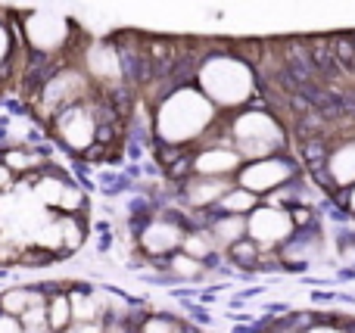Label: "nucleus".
<instances>
[{"label":"nucleus","mask_w":355,"mask_h":333,"mask_svg":"<svg viewBox=\"0 0 355 333\" xmlns=\"http://www.w3.org/2000/svg\"><path fill=\"white\" fill-rule=\"evenodd\" d=\"M212 118V103L193 91H181L162 106L159 131L166 141H190L196 137Z\"/></svg>","instance_id":"f257e3e1"},{"label":"nucleus","mask_w":355,"mask_h":333,"mask_svg":"<svg viewBox=\"0 0 355 333\" xmlns=\"http://www.w3.org/2000/svg\"><path fill=\"white\" fill-rule=\"evenodd\" d=\"M202 87L209 91L212 100L234 106L250 97L252 78L243 62L231 60V56H218V60H209L206 66H202Z\"/></svg>","instance_id":"f03ea898"},{"label":"nucleus","mask_w":355,"mask_h":333,"mask_svg":"<svg viewBox=\"0 0 355 333\" xmlns=\"http://www.w3.org/2000/svg\"><path fill=\"white\" fill-rule=\"evenodd\" d=\"M234 134H237L240 153L250 156V159L252 156L262 159V156H268L271 150L281 143V131H277V125L271 122L265 112H246V116L234 125Z\"/></svg>","instance_id":"7ed1b4c3"},{"label":"nucleus","mask_w":355,"mask_h":333,"mask_svg":"<svg viewBox=\"0 0 355 333\" xmlns=\"http://www.w3.org/2000/svg\"><path fill=\"white\" fill-rule=\"evenodd\" d=\"M25 31H28V41L35 44V47L53 50V47H60V44L66 41V19H62L60 12L41 10V12H35V16L28 19Z\"/></svg>","instance_id":"20e7f679"},{"label":"nucleus","mask_w":355,"mask_h":333,"mask_svg":"<svg viewBox=\"0 0 355 333\" xmlns=\"http://www.w3.org/2000/svg\"><path fill=\"white\" fill-rule=\"evenodd\" d=\"M290 174H293V172H290L287 162H281V159H259V162H252L243 174H240V184H243L246 190H252V193H262V190H271V187L284 184Z\"/></svg>","instance_id":"39448f33"},{"label":"nucleus","mask_w":355,"mask_h":333,"mask_svg":"<svg viewBox=\"0 0 355 333\" xmlns=\"http://www.w3.org/2000/svg\"><path fill=\"white\" fill-rule=\"evenodd\" d=\"M290 228H293V222H290V215L281 209H256L252 218L246 222V231H250L259 243L284 240V237L290 234Z\"/></svg>","instance_id":"423d86ee"},{"label":"nucleus","mask_w":355,"mask_h":333,"mask_svg":"<svg viewBox=\"0 0 355 333\" xmlns=\"http://www.w3.org/2000/svg\"><path fill=\"white\" fill-rule=\"evenodd\" d=\"M60 134H62V141H66L72 150H85L87 143L94 141V122H91V116H87L85 109H72L69 116H62Z\"/></svg>","instance_id":"0eeeda50"},{"label":"nucleus","mask_w":355,"mask_h":333,"mask_svg":"<svg viewBox=\"0 0 355 333\" xmlns=\"http://www.w3.org/2000/svg\"><path fill=\"white\" fill-rule=\"evenodd\" d=\"M181 243V228L168 222H156L144 231V249L147 253H172Z\"/></svg>","instance_id":"6e6552de"},{"label":"nucleus","mask_w":355,"mask_h":333,"mask_svg":"<svg viewBox=\"0 0 355 333\" xmlns=\"http://www.w3.org/2000/svg\"><path fill=\"white\" fill-rule=\"evenodd\" d=\"M237 162H240V156L231 153V150H209V153H202L200 159H196V172H202V174H227Z\"/></svg>","instance_id":"1a4fd4ad"},{"label":"nucleus","mask_w":355,"mask_h":333,"mask_svg":"<svg viewBox=\"0 0 355 333\" xmlns=\"http://www.w3.org/2000/svg\"><path fill=\"white\" fill-rule=\"evenodd\" d=\"M87 66H91V72L97 78H106V81L119 78V56L110 47H94L91 56H87Z\"/></svg>","instance_id":"9d476101"},{"label":"nucleus","mask_w":355,"mask_h":333,"mask_svg":"<svg viewBox=\"0 0 355 333\" xmlns=\"http://www.w3.org/2000/svg\"><path fill=\"white\" fill-rule=\"evenodd\" d=\"M0 305H3L6 315H22L31 305H44V299H41V293H31V290H10V293H3Z\"/></svg>","instance_id":"9b49d317"},{"label":"nucleus","mask_w":355,"mask_h":333,"mask_svg":"<svg viewBox=\"0 0 355 333\" xmlns=\"http://www.w3.org/2000/svg\"><path fill=\"white\" fill-rule=\"evenodd\" d=\"M331 174L340 181V184H352V181H355V143L343 147L331 159Z\"/></svg>","instance_id":"f8f14e48"},{"label":"nucleus","mask_w":355,"mask_h":333,"mask_svg":"<svg viewBox=\"0 0 355 333\" xmlns=\"http://www.w3.org/2000/svg\"><path fill=\"white\" fill-rule=\"evenodd\" d=\"M225 190H227L225 181H193L187 193H190V203L209 206V203H215L218 197H225Z\"/></svg>","instance_id":"ddd939ff"},{"label":"nucleus","mask_w":355,"mask_h":333,"mask_svg":"<svg viewBox=\"0 0 355 333\" xmlns=\"http://www.w3.org/2000/svg\"><path fill=\"white\" fill-rule=\"evenodd\" d=\"M78 91H81V78H78V75H62V78H56L53 84H50L47 103L60 106V103H66V100H72Z\"/></svg>","instance_id":"4468645a"},{"label":"nucleus","mask_w":355,"mask_h":333,"mask_svg":"<svg viewBox=\"0 0 355 333\" xmlns=\"http://www.w3.org/2000/svg\"><path fill=\"white\" fill-rule=\"evenodd\" d=\"M221 206H225L227 212H234V215H240V212H250L252 206H256V193L252 190H234V193H225L221 197Z\"/></svg>","instance_id":"2eb2a0df"},{"label":"nucleus","mask_w":355,"mask_h":333,"mask_svg":"<svg viewBox=\"0 0 355 333\" xmlns=\"http://www.w3.org/2000/svg\"><path fill=\"white\" fill-rule=\"evenodd\" d=\"M243 231H246V222L240 215L225 218V222L215 224V237H218L221 243H237L240 237H243Z\"/></svg>","instance_id":"dca6fc26"},{"label":"nucleus","mask_w":355,"mask_h":333,"mask_svg":"<svg viewBox=\"0 0 355 333\" xmlns=\"http://www.w3.org/2000/svg\"><path fill=\"white\" fill-rule=\"evenodd\" d=\"M69 305H72V315L75 321H94V318L100 315V305L94 296H72L69 299Z\"/></svg>","instance_id":"f3484780"},{"label":"nucleus","mask_w":355,"mask_h":333,"mask_svg":"<svg viewBox=\"0 0 355 333\" xmlns=\"http://www.w3.org/2000/svg\"><path fill=\"white\" fill-rule=\"evenodd\" d=\"M62 193H66V187H62L60 181H53V178H44L41 184H37V199H41L44 206H60Z\"/></svg>","instance_id":"a211bd4d"},{"label":"nucleus","mask_w":355,"mask_h":333,"mask_svg":"<svg viewBox=\"0 0 355 333\" xmlns=\"http://www.w3.org/2000/svg\"><path fill=\"white\" fill-rule=\"evenodd\" d=\"M69 315H72V305H69V299H53V305H50V312H47V324L53 330H62L69 324Z\"/></svg>","instance_id":"6ab92c4d"},{"label":"nucleus","mask_w":355,"mask_h":333,"mask_svg":"<svg viewBox=\"0 0 355 333\" xmlns=\"http://www.w3.org/2000/svg\"><path fill=\"white\" fill-rule=\"evenodd\" d=\"M172 268H175V274H181V278H196V274H200V262H196L193 255H175Z\"/></svg>","instance_id":"aec40b11"},{"label":"nucleus","mask_w":355,"mask_h":333,"mask_svg":"<svg viewBox=\"0 0 355 333\" xmlns=\"http://www.w3.org/2000/svg\"><path fill=\"white\" fill-rule=\"evenodd\" d=\"M22 324L25 327H44V324H47V312H44V305H31V309H25L22 312Z\"/></svg>","instance_id":"412c9836"},{"label":"nucleus","mask_w":355,"mask_h":333,"mask_svg":"<svg viewBox=\"0 0 355 333\" xmlns=\"http://www.w3.org/2000/svg\"><path fill=\"white\" fill-rule=\"evenodd\" d=\"M35 156H28V153H10L6 156V165H12V168H28V165H35Z\"/></svg>","instance_id":"4be33fe9"},{"label":"nucleus","mask_w":355,"mask_h":333,"mask_svg":"<svg viewBox=\"0 0 355 333\" xmlns=\"http://www.w3.org/2000/svg\"><path fill=\"white\" fill-rule=\"evenodd\" d=\"M187 253L193 255V259H200V255L209 253V243L202 240V237H190V240H187Z\"/></svg>","instance_id":"5701e85b"},{"label":"nucleus","mask_w":355,"mask_h":333,"mask_svg":"<svg viewBox=\"0 0 355 333\" xmlns=\"http://www.w3.org/2000/svg\"><path fill=\"white\" fill-rule=\"evenodd\" d=\"M60 231H62V237H66V243H69V246H78L81 234H78V228H75L72 222H62V224H60Z\"/></svg>","instance_id":"b1692460"},{"label":"nucleus","mask_w":355,"mask_h":333,"mask_svg":"<svg viewBox=\"0 0 355 333\" xmlns=\"http://www.w3.org/2000/svg\"><path fill=\"white\" fill-rule=\"evenodd\" d=\"M144 333H178V330H175V324H168V321H162V318H156V321H150L147 327H144Z\"/></svg>","instance_id":"393cba45"},{"label":"nucleus","mask_w":355,"mask_h":333,"mask_svg":"<svg viewBox=\"0 0 355 333\" xmlns=\"http://www.w3.org/2000/svg\"><path fill=\"white\" fill-rule=\"evenodd\" d=\"M0 333H22V324H19L12 315H3L0 318Z\"/></svg>","instance_id":"a878e982"},{"label":"nucleus","mask_w":355,"mask_h":333,"mask_svg":"<svg viewBox=\"0 0 355 333\" xmlns=\"http://www.w3.org/2000/svg\"><path fill=\"white\" fill-rule=\"evenodd\" d=\"M78 203H81V197L75 190H66V193H62V199H60L62 209H78Z\"/></svg>","instance_id":"bb28decb"},{"label":"nucleus","mask_w":355,"mask_h":333,"mask_svg":"<svg viewBox=\"0 0 355 333\" xmlns=\"http://www.w3.org/2000/svg\"><path fill=\"white\" fill-rule=\"evenodd\" d=\"M66 333H100V327L94 321H78L72 330H66Z\"/></svg>","instance_id":"cd10ccee"},{"label":"nucleus","mask_w":355,"mask_h":333,"mask_svg":"<svg viewBox=\"0 0 355 333\" xmlns=\"http://www.w3.org/2000/svg\"><path fill=\"white\" fill-rule=\"evenodd\" d=\"M237 255H240L243 262H250L252 255H256V249H250V246H237Z\"/></svg>","instance_id":"c85d7f7f"},{"label":"nucleus","mask_w":355,"mask_h":333,"mask_svg":"<svg viewBox=\"0 0 355 333\" xmlns=\"http://www.w3.org/2000/svg\"><path fill=\"white\" fill-rule=\"evenodd\" d=\"M0 187H10V172L0 165Z\"/></svg>","instance_id":"c756f323"},{"label":"nucleus","mask_w":355,"mask_h":333,"mask_svg":"<svg viewBox=\"0 0 355 333\" xmlns=\"http://www.w3.org/2000/svg\"><path fill=\"white\" fill-rule=\"evenodd\" d=\"M3 53H6V31L0 28V60H3Z\"/></svg>","instance_id":"7c9ffc66"},{"label":"nucleus","mask_w":355,"mask_h":333,"mask_svg":"<svg viewBox=\"0 0 355 333\" xmlns=\"http://www.w3.org/2000/svg\"><path fill=\"white\" fill-rule=\"evenodd\" d=\"M22 333H50V330H47V324H44V327H22Z\"/></svg>","instance_id":"2f4dec72"},{"label":"nucleus","mask_w":355,"mask_h":333,"mask_svg":"<svg viewBox=\"0 0 355 333\" xmlns=\"http://www.w3.org/2000/svg\"><path fill=\"white\" fill-rule=\"evenodd\" d=\"M309 333H340V330H327V327H315V330H309Z\"/></svg>","instance_id":"473e14b6"},{"label":"nucleus","mask_w":355,"mask_h":333,"mask_svg":"<svg viewBox=\"0 0 355 333\" xmlns=\"http://www.w3.org/2000/svg\"><path fill=\"white\" fill-rule=\"evenodd\" d=\"M352 209H355V193H352Z\"/></svg>","instance_id":"72a5a7b5"}]
</instances>
